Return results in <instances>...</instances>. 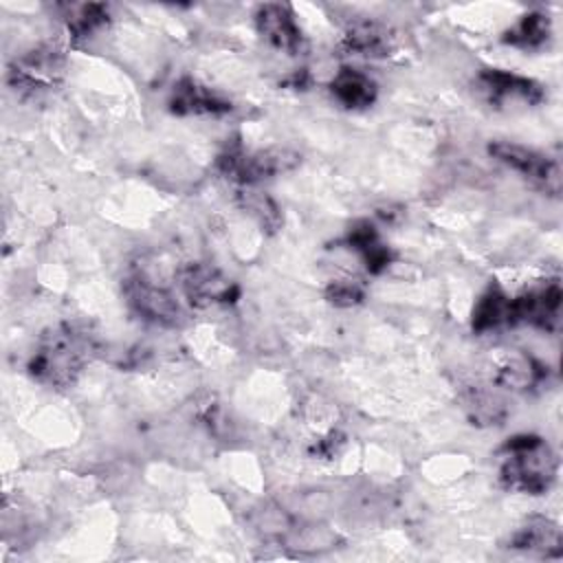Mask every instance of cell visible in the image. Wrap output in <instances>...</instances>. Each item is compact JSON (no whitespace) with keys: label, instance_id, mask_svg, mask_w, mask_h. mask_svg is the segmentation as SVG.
<instances>
[{"label":"cell","instance_id":"9","mask_svg":"<svg viewBox=\"0 0 563 563\" xmlns=\"http://www.w3.org/2000/svg\"><path fill=\"white\" fill-rule=\"evenodd\" d=\"M257 33L277 51L297 55L303 51V33L290 4L286 2H266L255 11Z\"/></svg>","mask_w":563,"mask_h":563},{"label":"cell","instance_id":"5","mask_svg":"<svg viewBox=\"0 0 563 563\" xmlns=\"http://www.w3.org/2000/svg\"><path fill=\"white\" fill-rule=\"evenodd\" d=\"M178 286L183 297L194 308L224 306L240 297V286L220 268L207 262H189L178 271Z\"/></svg>","mask_w":563,"mask_h":563},{"label":"cell","instance_id":"20","mask_svg":"<svg viewBox=\"0 0 563 563\" xmlns=\"http://www.w3.org/2000/svg\"><path fill=\"white\" fill-rule=\"evenodd\" d=\"M240 205H242V209H244L246 213H251V216L257 220V224H260L264 231H268V233H275V231L282 227V222H284L279 207H277L275 200H273L271 196H266L264 191H255V189H251V187H244V189L240 191Z\"/></svg>","mask_w":563,"mask_h":563},{"label":"cell","instance_id":"4","mask_svg":"<svg viewBox=\"0 0 563 563\" xmlns=\"http://www.w3.org/2000/svg\"><path fill=\"white\" fill-rule=\"evenodd\" d=\"M488 154L501 165L521 174L539 191L548 196L561 194V167L548 154L510 141H493L488 145Z\"/></svg>","mask_w":563,"mask_h":563},{"label":"cell","instance_id":"16","mask_svg":"<svg viewBox=\"0 0 563 563\" xmlns=\"http://www.w3.org/2000/svg\"><path fill=\"white\" fill-rule=\"evenodd\" d=\"M471 325L479 334L497 330L499 325H510V297L497 284H490L479 295L473 308Z\"/></svg>","mask_w":563,"mask_h":563},{"label":"cell","instance_id":"7","mask_svg":"<svg viewBox=\"0 0 563 563\" xmlns=\"http://www.w3.org/2000/svg\"><path fill=\"white\" fill-rule=\"evenodd\" d=\"M123 292L132 310L152 323L176 325L180 321V306L176 297L145 275H132L125 279Z\"/></svg>","mask_w":563,"mask_h":563},{"label":"cell","instance_id":"12","mask_svg":"<svg viewBox=\"0 0 563 563\" xmlns=\"http://www.w3.org/2000/svg\"><path fill=\"white\" fill-rule=\"evenodd\" d=\"M510 548L539 552L543 556H561L563 554V534L556 521L534 515L528 517L510 537Z\"/></svg>","mask_w":563,"mask_h":563},{"label":"cell","instance_id":"22","mask_svg":"<svg viewBox=\"0 0 563 563\" xmlns=\"http://www.w3.org/2000/svg\"><path fill=\"white\" fill-rule=\"evenodd\" d=\"M365 297L361 284L350 282V279H336L330 282L325 288V299L339 308H347V306H356L361 303Z\"/></svg>","mask_w":563,"mask_h":563},{"label":"cell","instance_id":"14","mask_svg":"<svg viewBox=\"0 0 563 563\" xmlns=\"http://www.w3.org/2000/svg\"><path fill=\"white\" fill-rule=\"evenodd\" d=\"M345 244L350 249H354L361 257H363V264L365 268L372 273V275H378L383 273L389 264H391V251L387 244L380 242L376 229L369 224V222H358L354 224L347 235H345Z\"/></svg>","mask_w":563,"mask_h":563},{"label":"cell","instance_id":"2","mask_svg":"<svg viewBox=\"0 0 563 563\" xmlns=\"http://www.w3.org/2000/svg\"><path fill=\"white\" fill-rule=\"evenodd\" d=\"M499 482L506 490L523 495H543L552 488L559 460L550 444L532 433L512 435L501 446Z\"/></svg>","mask_w":563,"mask_h":563},{"label":"cell","instance_id":"19","mask_svg":"<svg viewBox=\"0 0 563 563\" xmlns=\"http://www.w3.org/2000/svg\"><path fill=\"white\" fill-rule=\"evenodd\" d=\"M341 48L350 55L380 57L387 53V37L374 22H354L343 33Z\"/></svg>","mask_w":563,"mask_h":563},{"label":"cell","instance_id":"8","mask_svg":"<svg viewBox=\"0 0 563 563\" xmlns=\"http://www.w3.org/2000/svg\"><path fill=\"white\" fill-rule=\"evenodd\" d=\"M563 290L559 282H548L519 297H510V325L526 323L539 330H554L561 319Z\"/></svg>","mask_w":563,"mask_h":563},{"label":"cell","instance_id":"3","mask_svg":"<svg viewBox=\"0 0 563 563\" xmlns=\"http://www.w3.org/2000/svg\"><path fill=\"white\" fill-rule=\"evenodd\" d=\"M301 156L286 147H266L246 152L242 145H229L218 156V169L240 183L242 187H251L264 178H273L277 174L290 172L299 165Z\"/></svg>","mask_w":563,"mask_h":563},{"label":"cell","instance_id":"15","mask_svg":"<svg viewBox=\"0 0 563 563\" xmlns=\"http://www.w3.org/2000/svg\"><path fill=\"white\" fill-rule=\"evenodd\" d=\"M552 33V22L543 11H530L521 15L510 29L504 31L501 42L521 51H537L548 44Z\"/></svg>","mask_w":563,"mask_h":563},{"label":"cell","instance_id":"6","mask_svg":"<svg viewBox=\"0 0 563 563\" xmlns=\"http://www.w3.org/2000/svg\"><path fill=\"white\" fill-rule=\"evenodd\" d=\"M64 73V55L55 46H37L18 57L9 68V84L20 92H42L57 84Z\"/></svg>","mask_w":563,"mask_h":563},{"label":"cell","instance_id":"18","mask_svg":"<svg viewBox=\"0 0 563 563\" xmlns=\"http://www.w3.org/2000/svg\"><path fill=\"white\" fill-rule=\"evenodd\" d=\"M548 374V367H543L537 358L526 356V354H517L506 358L495 374V383L508 389H528L537 383H541Z\"/></svg>","mask_w":563,"mask_h":563},{"label":"cell","instance_id":"11","mask_svg":"<svg viewBox=\"0 0 563 563\" xmlns=\"http://www.w3.org/2000/svg\"><path fill=\"white\" fill-rule=\"evenodd\" d=\"M169 112L187 114H224L231 110V101L218 95L213 88L200 84L194 77H180L167 99Z\"/></svg>","mask_w":563,"mask_h":563},{"label":"cell","instance_id":"1","mask_svg":"<svg viewBox=\"0 0 563 563\" xmlns=\"http://www.w3.org/2000/svg\"><path fill=\"white\" fill-rule=\"evenodd\" d=\"M97 352L95 336L77 323H57L46 330L29 361V374L53 389L70 387Z\"/></svg>","mask_w":563,"mask_h":563},{"label":"cell","instance_id":"10","mask_svg":"<svg viewBox=\"0 0 563 563\" xmlns=\"http://www.w3.org/2000/svg\"><path fill=\"white\" fill-rule=\"evenodd\" d=\"M477 86L495 106H501L512 99H519L528 106H537L545 99V90L539 81L501 68H484L477 75Z\"/></svg>","mask_w":563,"mask_h":563},{"label":"cell","instance_id":"17","mask_svg":"<svg viewBox=\"0 0 563 563\" xmlns=\"http://www.w3.org/2000/svg\"><path fill=\"white\" fill-rule=\"evenodd\" d=\"M460 400H462V409L468 416V420L479 427L501 424V420H506V416H508L506 400L484 387H468Z\"/></svg>","mask_w":563,"mask_h":563},{"label":"cell","instance_id":"21","mask_svg":"<svg viewBox=\"0 0 563 563\" xmlns=\"http://www.w3.org/2000/svg\"><path fill=\"white\" fill-rule=\"evenodd\" d=\"M108 7L99 4V2H90V4H77L68 9L66 15V26L68 33L73 37H88L92 33H97L103 24H108Z\"/></svg>","mask_w":563,"mask_h":563},{"label":"cell","instance_id":"13","mask_svg":"<svg viewBox=\"0 0 563 563\" xmlns=\"http://www.w3.org/2000/svg\"><path fill=\"white\" fill-rule=\"evenodd\" d=\"M332 97L347 110H363L376 101V81L358 68L343 66L330 81Z\"/></svg>","mask_w":563,"mask_h":563}]
</instances>
